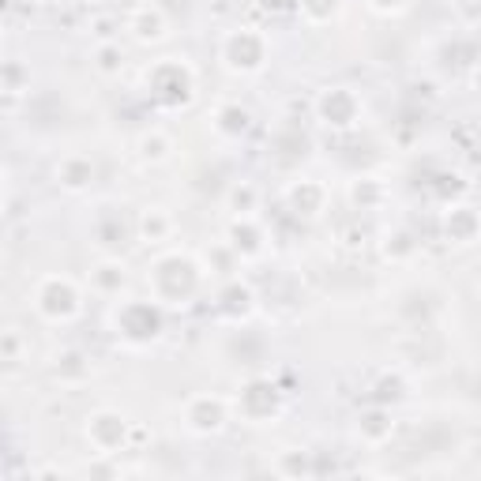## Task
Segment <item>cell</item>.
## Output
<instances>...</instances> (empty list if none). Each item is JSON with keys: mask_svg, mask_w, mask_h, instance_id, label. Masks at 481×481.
Masks as SVG:
<instances>
[{"mask_svg": "<svg viewBox=\"0 0 481 481\" xmlns=\"http://www.w3.org/2000/svg\"><path fill=\"white\" fill-rule=\"evenodd\" d=\"M79 304H83V297H79V290L68 282V279H42L38 282V294H35V309L50 319V324H68V319L79 316Z\"/></svg>", "mask_w": 481, "mask_h": 481, "instance_id": "obj_1", "label": "cell"}, {"mask_svg": "<svg viewBox=\"0 0 481 481\" xmlns=\"http://www.w3.org/2000/svg\"><path fill=\"white\" fill-rule=\"evenodd\" d=\"M222 60L230 64L233 72H256L264 68V38L252 35V30H237L222 42Z\"/></svg>", "mask_w": 481, "mask_h": 481, "instance_id": "obj_2", "label": "cell"}, {"mask_svg": "<svg viewBox=\"0 0 481 481\" xmlns=\"http://www.w3.org/2000/svg\"><path fill=\"white\" fill-rule=\"evenodd\" d=\"M128 27H132V35L139 42H162L166 38V20H162V12H154V8H139Z\"/></svg>", "mask_w": 481, "mask_h": 481, "instance_id": "obj_3", "label": "cell"}, {"mask_svg": "<svg viewBox=\"0 0 481 481\" xmlns=\"http://www.w3.org/2000/svg\"><path fill=\"white\" fill-rule=\"evenodd\" d=\"M94 177V166L87 162V158H79V154H72V158H64V162L57 166V185H64V188H87V181Z\"/></svg>", "mask_w": 481, "mask_h": 481, "instance_id": "obj_4", "label": "cell"}, {"mask_svg": "<svg viewBox=\"0 0 481 481\" xmlns=\"http://www.w3.org/2000/svg\"><path fill=\"white\" fill-rule=\"evenodd\" d=\"M166 233H170L166 211H158V207H147V211H143V218H139V237H143V240H162Z\"/></svg>", "mask_w": 481, "mask_h": 481, "instance_id": "obj_5", "label": "cell"}, {"mask_svg": "<svg viewBox=\"0 0 481 481\" xmlns=\"http://www.w3.org/2000/svg\"><path fill=\"white\" fill-rule=\"evenodd\" d=\"M94 286L99 290H121L124 286V267L121 264H114V260H106V264H99V271H94Z\"/></svg>", "mask_w": 481, "mask_h": 481, "instance_id": "obj_6", "label": "cell"}, {"mask_svg": "<svg viewBox=\"0 0 481 481\" xmlns=\"http://www.w3.org/2000/svg\"><path fill=\"white\" fill-rule=\"evenodd\" d=\"M139 151H143V158H151V162H162V158L170 154V139H166L162 132L143 136V139H139Z\"/></svg>", "mask_w": 481, "mask_h": 481, "instance_id": "obj_7", "label": "cell"}, {"mask_svg": "<svg viewBox=\"0 0 481 481\" xmlns=\"http://www.w3.org/2000/svg\"><path fill=\"white\" fill-rule=\"evenodd\" d=\"M94 57H99V72L102 75H117L121 72V64H124V57H121V50H117V45H99V53H94Z\"/></svg>", "mask_w": 481, "mask_h": 481, "instance_id": "obj_8", "label": "cell"}, {"mask_svg": "<svg viewBox=\"0 0 481 481\" xmlns=\"http://www.w3.org/2000/svg\"><path fill=\"white\" fill-rule=\"evenodd\" d=\"M477 94H481V72H477Z\"/></svg>", "mask_w": 481, "mask_h": 481, "instance_id": "obj_9", "label": "cell"}]
</instances>
